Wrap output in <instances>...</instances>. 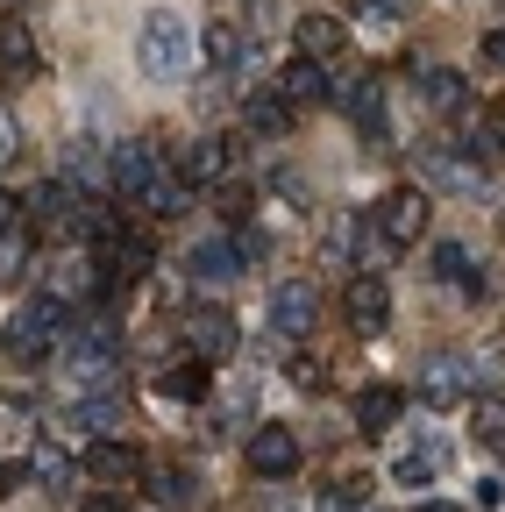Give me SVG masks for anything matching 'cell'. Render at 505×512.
<instances>
[{
    "label": "cell",
    "instance_id": "23",
    "mask_svg": "<svg viewBox=\"0 0 505 512\" xmlns=\"http://www.w3.org/2000/svg\"><path fill=\"white\" fill-rule=\"evenodd\" d=\"M178 171H185V178H193V185H207V178H221V171H228V143H214V136H200L193 150H185V157H178Z\"/></svg>",
    "mask_w": 505,
    "mask_h": 512
},
{
    "label": "cell",
    "instance_id": "32",
    "mask_svg": "<svg viewBox=\"0 0 505 512\" xmlns=\"http://www.w3.org/2000/svg\"><path fill=\"white\" fill-rule=\"evenodd\" d=\"M22 150V128H15V114H0V164H8Z\"/></svg>",
    "mask_w": 505,
    "mask_h": 512
},
{
    "label": "cell",
    "instance_id": "20",
    "mask_svg": "<svg viewBox=\"0 0 505 512\" xmlns=\"http://www.w3.org/2000/svg\"><path fill=\"white\" fill-rule=\"evenodd\" d=\"M342 107H349V121L363 128V136H385V86H377V79H356L342 93Z\"/></svg>",
    "mask_w": 505,
    "mask_h": 512
},
{
    "label": "cell",
    "instance_id": "27",
    "mask_svg": "<svg viewBox=\"0 0 505 512\" xmlns=\"http://www.w3.org/2000/svg\"><path fill=\"white\" fill-rule=\"evenodd\" d=\"M185 185H193L185 171H178V178H157V185L143 192V207H150V214H164V221H171V214H185Z\"/></svg>",
    "mask_w": 505,
    "mask_h": 512
},
{
    "label": "cell",
    "instance_id": "8",
    "mask_svg": "<svg viewBox=\"0 0 505 512\" xmlns=\"http://www.w3.org/2000/svg\"><path fill=\"white\" fill-rule=\"evenodd\" d=\"M313 320H321V292H313L306 278L271 285V328H278V335H306Z\"/></svg>",
    "mask_w": 505,
    "mask_h": 512
},
{
    "label": "cell",
    "instance_id": "19",
    "mask_svg": "<svg viewBox=\"0 0 505 512\" xmlns=\"http://www.w3.org/2000/svg\"><path fill=\"white\" fill-rule=\"evenodd\" d=\"M157 392H164V399H178V406H185V399L200 406V399H207V356H178V363L157 377Z\"/></svg>",
    "mask_w": 505,
    "mask_h": 512
},
{
    "label": "cell",
    "instance_id": "10",
    "mask_svg": "<svg viewBox=\"0 0 505 512\" xmlns=\"http://www.w3.org/2000/svg\"><path fill=\"white\" fill-rule=\"evenodd\" d=\"M185 349L207 356V363H228V356H235V320H228L221 306H200L193 320H185Z\"/></svg>",
    "mask_w": 505,
    "mask_h": 512
},
{
    "label": "cell",
    "instance_id": "17",
    "mask_svg": "<svg viewBox=\"0 0 505 512\" xmlns=\"http://www.w3.org/2000/svg\"><path fill=\"white\" fill-rule=\"evenodd\" d=\"M86 470H93L100 484H121V477L136 470V448L114 441V434H93V441H86Z\"/></svg>",
    "mask_w": 505,
    "mask_h": 512
},
{
    "label": "cell",
    "instance_id": "12",
    "mask_svg": "<svg viewBox=\"0 0 505 512\" xmlns=\"http://www.w3.org/2000/svg\"><path fill=\"white\" fill-rule=\"evenodd\" d=\"M278 93H285L292 107H328V100H335V86H328V72H321V57H292L285 79H278Z\"/></svg>",
    "mask_w": 505,
    "mask_h": 512
},
{
    "label": "cell",
    "instance_id": "39",
    "mask_svg": "<svg viewBox=\"0 0 505 512\" xmlns=\"http://www.w3.org/2000/svg\"><path fill=\"white\" fill-rule=\"evenodd\" d=\"M8 8H15V0H8Z\"/></svg>",
    "mask_w": 505,
    "mask_h": 512
},
{
    "label": "cell",
    "instance_id": "18",
    "mask_svg": "<svg viewBox=\"0 0 505 512\" xmlns=\"http://www.w3.org/2000/svg\"><path fill=\"white\" fill-rule=\"evenodd\" d=\"M185 271H193L200 285H228V278L242 271V256H235V242H193V256H185Z\"/></svg>",
    "mask_w": 505,
    "mask_h": 512
},
{
    "label": "cell",
    "instance_id": "33",
    "mask_svg": "<svg viewBox=\"0 0 505 512\" xmlns=\"http://www.w3.org/2000/svg\"><path fill=\"white\" fill-rule=\"evenodd\" d=\"M15 214H22V200H15V192H0V235H15Z\"/></svg>",
    "mask_w": 505,
    "mask_h": 512
},
{
    "label": "cell",
    "instance_id": "36",
    "mask_svg": "<svg viewBox=\"0 0 505 512\" xmlns=\"http://www.w3.org/2000/svg\"><path fill=\"white\" fill-rule=\"evenodd\" d=\"M15 484H22V470H15V463H0V498H8Z\"/></svg>",
    "mask_w": 505,
    "mask_h": 512
},
{
    "label": "cell",
    "instance_id": "37",
    "mask_svg": "<svg viewBox=\"0 0 505 512\" xmlns=\"http://www.w3.org/2000/svg\"><path fill=\"white\" fill-rule=\"evenodd\" d=\"M491 143H498V150H505V107H498V114H491Z\"/></svg>",
    "mask_w": 505,
    "mask_h": 512
},
{
    "label": "cell",
    "instance_id": "24",
    "mask_svg": "<svg viewBox=\"0 0 505 512\" xmlns=\"http://www.w3.org/2000/svg\"><path fill=\"white\" fill-rule=\"evenodd\" d=\"M420 86H427V107H434V114H463V93H470V86H463L456 72L427 64V72H420Z\"/></svg>",
    "mask_w": 505,
    "mask_h": 512
},
{
    "label": "cell",
    "instance_id": "15",
    "mask_svg": "<svg viewBox=\"0 0 505 512\" xmlns=\"http://www.w3.org/2000/svg\"><path fill=\"white\" fill-rule=\"evenodd\" d=\"M29 477H36L43 491H72L79 463H72V448H65V441H50V434H43V441L29 448Z\"/></svg>",
    "mask_w": 505,
    "mask_h": 512
},
{
    "label": "cell",
    "instance_id": "26",
    "mask_svg": "<svg viewBox=\"0 0 505 512\" xmlns=\"http://www.w3.org/2000/svg\"><path fill=\"white\" fill-rule=\"evenodd\" d=\"M434 278H449V285H470V292H477L470 249H463V242H441V249H434Z\"/></svg>",
    "mask_w": 505,
    "mask_h": 512
},
{
    "label": "cell",
    "instance_id": "5",
    "mask_svg": "<svg viewBox=\"0 0 505 512\" xmlns=\"http://www.w3.org/2000/svg\"><path fill=\"white\" fill-rule=\"evenodd\" d=\"M413 157H420V178L441 185V192H463V200H477V192H484V171H477L470 157H456L449 143H420Z\"/></svg>",
    "mask_w": 505,
    "mask_h": 512
},
{
    "label": "cell",
    "instance_id": "9",
    "mask_svg": "<svg viewBox=\"0 0 505 512\" xmlns=\"http://www.w3.org/2000/svg\"><path fill=\"white\" fill-rule=\"evenodd\" d=\"M342 313H349V328H356V335H377V328L392 320V292H385V278H349Z\"/></svg>",
    "mask_w": 505,
    "mask_h": 512
},
{
    "label": "cell",
    "instance_id": "21",
    "mask_svg": "<svg viewBox=\"0 0 505 512\" xmlns=\"http://www.w3.org/2000/svg\"><path fill=\"white\" fill-rule=\"evenodd\" d=\"M242 121L249 128H257V136H285V128H292V100L271 86V93H249L242 100Z\"/></svg>",
    "mask_w": 505,
    "mask_h": 512
},
{
    "label": "cell",
    "instance_id": "35",
    "mask_svg": "<svg viewBox=\"0 0 505 512\" xmlns=\"http://www.w3.org/2000/svg\"><path fill=\"white\" fill-rule=\"evenodd\" d=\"M484 57H491L498 72H505V29H491V36H484Z\"/></svg>",
    "mask_w": 505,
    "mask_h": 512
},
{
    "label": "cell",
    "instance_id": "38",
    "mask_svg": "<svg viewBox=\"0 0 505 512\" xmlns=\"http://www.w3.org/2000/svg\"><path fill=\"white\" fill-rule=\"evenodd\" d=\"M420 512H456V505H441V498H427V505H420Z\"/></svg>",
    "mask_w": 505,
    "mask_h": 512
},
{
    "label": "cell",
    "instance_id": "1",
    "mask_svg": "<svg viewBox=\"0 0 505 512\" xmlns=\"http://www.w3.org/2000/svg\"><path fill=\"white\" fill-rule=\"evenodd\" d=\"M193 57H200V36L185 29V15H171V8H150L143 15V29H136V64L150 79H185L193 72Z\"/></svg>",
    "mask_w": 505,
    "mask_h": 512
},
{
    "label": "cell",
    "instance_id": "25",
    "mask_svg": "<svg viewBox=\"0 0 505 512\" xmlns=\"http://www.w3.org/2000/svg\"><path fill=\"white\" fill-rule=\"evenodd\" d=\"M470 434H477L484 448H498V456H505V399H498V392H484V399L470 406Z\"/></svg>",
    "mask_w": 505,
    "mask_h": 512
},
{
    "label": "cell",
    "instance_id": "11",
    "mask_svg": "<svg viewBox=\"0 0 505 512\" xmlns=\"http://www.w3.org/2000/svg\"><path fill=\"white\" fill-rule=\"evenodd\" d=\"M441 470H449V441H413L406 456L392 463V484H399V491H427Z\"/></svg>",
    "mask_w": 505,
    "mask_h": 512
},
{
    "label": "cell",
    "instance_id": "29",
    "mask_svg": "<svg viewBox=\"0 0 505 512\" xmlns=\"http://www.w3.org/2000/svg\"><path fill=\"white\" fill-rule=\"evenodd\" d=\"M150 484H157L150 498H157V505H171V512H178V505H193V491H200V484H193V477H185V470H157Z\"/></svg>",
    "mask_w": 505,
    "mask_h": 512
},
{
    "label": "cell",
    "instance_id": "13",
    "mask_svg": "<svg viewBox=\"0 0 505 512\" xmlns=\"http://www.w3.org/2000/svg\"><path fill=\"white\" fill-rule=\"evenodd\" d=\"M157 178H164V171H157V150H150V143H121V150H114V192L143 200Z\"/></svg>",
    "mask_w": 505,
    "mask_h": 512
},
{
    "label": "cell",
    "instance_id": "6",
    "mask_svg": "<svg viewBox=\"0 0 505 512\" xmlns=\"http://www.w3.org/2000/svg\"><path fill=\"white\" fill-rule=\"evenodd\" d=\"M427 214H434V207H427V192L406 185V192H392V200L377 207V235H385L392 249H413V242L427 235Z\"/></svg>",
    "mask_w": 505,
    "mask_h": 512
},
{
    "label": "cell",
    "instance_id": "3",
    "mask_svg": "<svg viewBox=\"0 0 505 512\" xmlns=\"http://www.w3.org/2000/svg\"><path fill=\"white\" fill-rule=\"evenodd\" d=\"M72 335V306L65 299H29L22 313H8V349L15 356H43Z\"/></svg>",
    "mask_w": 505,
    "mask_h": 512
},
{
    "label": "cell",
    "instance_id": "34",
    "mask_svg": "<svg viewBox=\"0 0 505 512\" xmlns=\"http://www.w3.org/2000/svg\"><path fill=\"white\" fill-rule=\"evenodd\" d=\"M79 512H129V505H121V498H114V491H93V498H86V505H79Z\"/></svg>",
    "mask_w": 505,
    "mask_h": 512
},
{
    "label": "cell",
    "instance_id": "30",
    "mask_svg": "<svg viewBox=\"0 0 505 512\" xmlns=\"http://www.w3.org/2000/svg\"><path fill=\"white\" fill-rule=\"evenodd\" d=\"M349 22H363V29H392V22H399V0H349Z\"/></svg>",
    "mask_w": 505,
    "mask_h": 512
},
{
    "label": "cell",
    "instance_id": "7",
    "mask_svg": "<svg viewBox=\"0 0 505 512\" xmlns=\"http://www.w3.org/2000/svg\"><path fill=\"white\" fill-rule=\"evenodd\" d=\"M470 399V363L463 356H434L427 370H420V406L427 413H449V406H463Z\"/></svg>",
    "mask_w": 505,
    "mask_h": 512
},
{
    "label": "cell",
    "instance_id": "22",
    "mask_svg": "<svg viewBox=\"0 0 505 512\" xmlns=\"http://www.w3.org/2000/svg\"><path fill=\"white\" fill-rule=\"evenodd\" d=\"M335 50H342V22H335V15H306V22H299V57H321V64H328Z\"/></svg>",
    "mask_w": 505,
    "mask_h": 512
},
{
    "label": "cell",
    "instance_id": "31",
    "mask_svg": "<svg viewBox=\"0 0 505 512\" xmlns=\"http://www.w3.org/2000/svg\"><path fill=\"white\" fill-rule=\"evenodd\" d=\"M29 57H36V50H29V29L8 22V29H0V64H8V72H29Z\"/></svg>",
    "mask_w": 505,
    "mask_h": 512
},
{
    "label": "cell",
    "instance_id": "14",
    "mask_svg": "<svg viewBox=\"0 0 505 512\" xmlns=\"http://www.w3.org/2000/svg\"><path fill=\"white\" fill-rule=\"evenodd\" d=\"M399 413H406V392H399V384H370V392H356V427H363V434H392Z\"/></svg>",
    "mask_w": 505,
    "mask_h": 512
},
{
    "label": "cell",
    "instance_id": "16",
    "mask_svg": "<svg viewBox=\"0 0 505 512\" xmlns=\"http://www.w3.org/2000/svg\"><path fill=\"white\" fill-rule=\"evenodd\" d=\"M200 50H207V57L221 64V72H242V64L257 57V36H242L235 22H214V29L200 36Z\"/></svg>",
    "mask_w": 505,
    "mask_h": 512
},
{
    "label": "cell",
    "instance_id": "2",
    "mask_svg": "<svg viewBox=\"0 0 505 512\" xmlns=\"http://www.w3.org/2000/svg\"><path fill=\"white\" fill-rule=\"evenodd\" d=\"M65 384H72L79 399L114 392V384H121V349H114L107 328H93V335H65Z\"/></svg>",
    "mask_w": 505,
    "mask_h": 512
},
{
    "label": "cell",
    "instance_id": "4",
    "mask_svg": "<svg viewBox=\"0 0 505 512\" xmlns=\"http://www.w3.org/2000/svg\"><path fill=\"white\" fill-rule=\"evenodd\" d=\"M242 456H249V470H257V477H292V470H299V434L278 427V420H264V427H249Z\"/></svg>",
    "mask_w": 505,
    "mask_h": 512
},
{
    "label": "cell",
    "instance_id": "28",
    "mask_svg": "<svg viewBox=\"0 0 505 512\" xmlns=\"http://www.w3.org/2000/svg\"><path fill=\"white\" fill-rule=\"evenodd\" d=\"M356 235H363L356 214H335L328 221V264H356Z\"/></svg>",
    "mask_w": 505,
    "mask_h": 512
}]
</instances>
